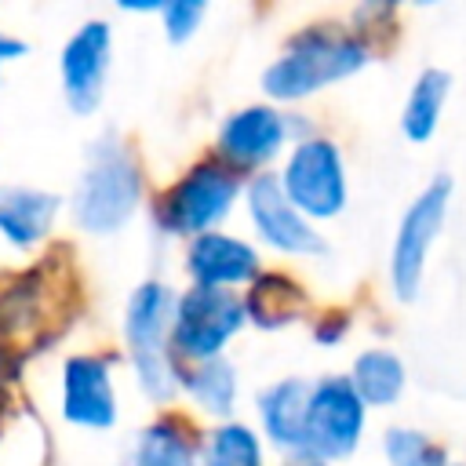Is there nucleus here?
<instances>
[{
  "instance_id": "nucleus-1",
  "label": "nucleus",
  "mask_w": 466,
  "mask_h": 466,
  "mask_svg": "<svg viewBox=\"0 0 466 466\" xmlns=\"http://www.w3.org/2000/svg\"><path fill=\"white\" fill-rule=\"evenodd\" d=\"M142 175L113 135L98 138L73 193V215L87 233H116L138 208Z\"/></svg>"
},
{
  "instance_id": "nucleus-2",
  "label": "nucleus",
  "mask_w": 466,
  "mask_h": 466,
  "mask_svg": "<svg viewBox=\"0 0 466 466\" xmlns=\"http://www.w3.org/2000/svg\"><path fill=\"white\" fill-rule=\"evenodd\" d=\"M364 62H368V51L360 40H353L346 33L313 29V33L295 36L288 55L277 58L262 73V87L277 102H295V98L320 91L324 84H335V80L357 73Z\"/></svg>"
},
{
  "instance_id": "nucleus-3",
  "label": "nucleus",
  "mask_w": 466,
  "mask_h": 466,
  "mask_svg": "<svg viewBox=\"0 0 466 466\" xmlns=\"http://www.w3.org/2000/svg\"><path fill=\"white\" fill-rule=\"evenodd\" d=\"M175 306L178 299L171 295L167 284H142L127 299V317H124V335L131 346V360L138 371V382L149 397H171L175 390V368H171V328H175Z\"/></svg>"
},
{
  "instance_id": "nucleus-4",
  "label": "nucleus",
  "mask_w": 466,
  "mask_h": 466,
  "mask_svg": "<svg viewBox=\"0 0 466 466\" xmlns=\"http://www.w3.org/2000/svg\"><path fill=\"white\" fill-rule=\"evenodd\" d=\"M237 193H240V182L233 167L218 160H204L171 186V193L160 204V222L171 233H197V237L211 233V226L229 215Z\"/></svg>"
},
{
  "instance_id": "nucleus-5",
  "label": "nucleus",
  "mask_w": 466,
  "mask_h": 466,
  "mask_svg": "<svg viewBox=\"0 0 466 466\" xmlns=\"http://www.w3.org/2000/svg\"><path fill=\"white\" fill-rule=\"evenodd\" d=\"M248 309L233 291L193 288L175 306L171 346L189 360H215L218 350L240 331Z\"/></svg>"
},
{
  "instance_id": "nucleus-6",
  "label": "nucleus",
  "mask_w": 466,
  "mask_h": 466,
  "mask_svg": "<svg viewBox=\"0 0 466 466\" xmlns=\"http://www.w3.org/2000/svg\"><path fill=\"white\" fill-rule=\"evenodd\" d=\"M288 200L309 218H331L346 204V175L342 153L328 138H302L280 175Z\"/></svg>"
},
{
  "instance_id": "nucleus-7",
  "label": "nucleus",
  "mask_w": 466,
  "mask_h": 466,
  "mask_svg": "<svg viewBox=\"0 0 466 466\" xmlns=\"http://www.w3.org/2000/svg\"><path fill=\"white\" fill-rule=\"evenodd\" d=\"M364 433V400L350 379H320L309 393L302 451L309 459H342Z\"/></svg>"
},
{
  "instance_id": "nucleus-8",
  "label": "nucleus",
  "mask_w": 466,
  "mask_h": 466,
  "mask_svg": "<svg viewBox=\"0 0 466 466\" xmlns=\"http://www.w3.org/2000/svg\"><path fill=\"white\" fill-rule=\"evenodd\" d=\"M448 200H451V182L441 175L411 200V208L400 218V229H397L393 251H390V280H393V291L400 299H411L419 291L422 266H426V255L441 233Z\"/></svg>"
},
{
  "instance_id": "nucleus-9",
  "label": "nucleus",
  "mask_w": 466,
  "mask_h": 466,
  "mask_svg": "<svg viewBox=\"0 0 466 466\" xmlns=\"http://www.w3.org/2000/svg\"><path fill=\"white\" fill-rule=\"evenodd\" d=\"M248 215L258 237L288 255H317L324 251L320 233L306 222V215L288 200L277 175H255L248 186Z\"/></svg>"
},
{
  "instance_id": "nucleus-10",
  "label": "nucleus",
  "mask_w": 466,
  "mask_h": 466,
  "mask_svg": "<svg viewBox=\"0 0 466 466\" xmlns=\"http://www.w3.org/2000/svg\"><path fill=\"white\" fill-rule=\"evenodd\" d=\"M109 73V25L84 22L62 47V87L73 113H91Z\"/></svg>"
},
{
  "instance_id": "nucleus-11",
  "label": "nucleus",
  "mask_w": 466,
  "mask_h": 466,
  "mask_svg": "<svg viewBox=\"0 0 466 466\" xmlns=\"http://www.w3.org/2000/svg\"><path fill=\"white\" fill-rule=\"evenodd\" d=\"M62 415L87 430H106L116 419V397L109 364L91 353H76L62 368Z\"/></svg>"
},
{
  "instance_id": "nucleus-12",
  "label": "nucleus",
  "mask_w": 466,
  "mask_h": 466,
  "mask_svg": "<svg viewBox=\"0 0 466 466\" xmlns=\"http://www.w3.org/2000/svg\"><path fill=\"white\" fill-rule=\"evenodd\" d=\"M288 138V120L269 106H248L226 116L218 131V149L237 167H255L269 160Z\"/></svg>"
},
{
  "instance_id": "nucleus-13",
  "label": "nucleus",
  "mask_w": 466,
  "mask_h": 466,
  "mask_svg": "<svg viewBox=\"0 0 466 466\" xmlns=\"http://www.w3.org/2000/svg\"><path fill=\"white\" fill-rule=\"evenodd\" d=\"M186 269L197 280V288H226V284L251 280L258 273V255L251 244L211 229L189 240Z\"/></svg>"
},
{
  "instance_id": "nucleus-14",
  "label": "nucleus",
  "mask_w": 466,
  "mask_h": 466,
  "mask_svg": "<svg viewBox=\"0 0 466 466\" xmlns=\"http://www.w3.org/2000/svg\"><path fill=\"white\" fill-rule=\"evenodd\" d=\"M313 386L306 379H284L262 390L258 397V415L277 448L302 451V430H306V408H309Z\"/></svg>"
},
{
  "instance_id": "nucleus-15",
  "label": "nucleus",
  "mask_w": 466,
  "mask_h": 466,
  "mask_svg": "<svg viewBox=\"0 0 466 466\" xmlns=\"http://www.w3.org/2000/svg\"><path fill=\"white\" fill-rule=\"evenodd\" d=\"M55 211H58V200L51 193L25 189V186L0 189V233L15 248H29L40 237H47Z\"/></svg>"
},
{
  "instance_id": "nucleus-16",
  "label": "nucleus",
  "mask_w": 466,
  "mask_h": 466,
  "mask_svg": "<svg viewBox=\"0 0 466 466\" xmlns=\"http://www.w3.org/2000/svg\"><path fill=\"white\" fill-rule=\"evenodd\" d=\"M357 397L364 404H393L404 390V364L397 353L390 350H364L357 360H353V375H350Z\"/></svg>"
},
{
  "instance_id": "nucleus-17",
  "label": "nucleus",
  "mask_w": 466,
  "mask_h": 466,
  "mask_svg": "<svg viewBox=\"0 0 466 466\" xmlns=\"http://www.w3.org/2000/svg\"><path fill=\"white\" fill-rule=\"evenodd\" d=\"M306 306V295L299 284H291L288 277H277V273H266V277H255L248 299H244V309L255 324L262 328H277V324H288L291 317H299Z\"/></svg>"
},
{
  "instance_id": "nucleus-18",
  "label": "nucleus",
  "mask_w": 466,
  "mask_h": 466,
  "mask_svg": "<svg viewBox=\"0 0 466 466\" xmlns=\"http://www.w3.org/2000/svg\"><path fill=\"white\" fill-rule=\"evenodd\" d=\"M448 73L444 69H426L411 95H408V106H404V135L411 142H426L433 131H437V120H441V109H444V98H448Z\"/></svg>"
},
{
  "instance_id": "nucleus-19",
  "label": "nucleus",
  "mask_w": 466,
  "mask_h": 466,
  "mask_svg": "<svg viewBox=\"0 0 466 466\" xmlns=\"http://www.w3.org/2000/svg\"><path fill=\"white\" fill-rule=\"evenodd\" d=\"M131 466H197L193 462V441L171 419L153 422L138 437L135 455H131Z\"/></svg>"
},
{
  "instance_id": "nucleus-20",
  "label": "nucleus",
  "mask_w": 466,
  "mask_h": 466,
  "mask_svg": "<svg viewBox=\"0 0 466 466\" xmlns=\"http://www.w3.org/2000/svg\"><path fill=\"white\" fill-rule=\"evenodd\" d=\"M186 390L193 393V400L211 411V415H229L233 411V397H237V371L226 357L215 360H200V368L186 379Z\"/></svg>"
},
{
  "instance_id": "nucleus-21",
  "label": "nucleus",
  "mask_w": 466,
  "mask_h": 466,
  "mask_svg": "<svg viewBox=\"0 0 466 466\" xmlns=\"http://www.w3.org/2000/svg\"><path fill=\"white\" fill-rule=\"evenodd\" d=\"M204 466H262L255 433L240 422L218 426L204 444Z\"/></svg>"
},
{
  "instance_id": "nucleus-22",
  "label": "nucleus",
  "mask_w": 466,
  "mask_h": 466,
  "mask_svg": "<svg viewBox=\"0 0 466 466\" xmlns=\"http://www.w3.org/2000/svg\"><path fill=\"white\" fill-rule=\"evenodd\" d=\"M382 451H386V462L390 466H448L444 448L433 437H426L419 430H408V426L386 430Z\"/></svg>"
},
{
  "instance_id": "nucleus-23",
  "label": "nucleus",
  "mask_w": 466,
  "mask_h": 466,
  "mask_svg": "<svg viewBox=\"0 0 466 466\" xmlns=\"http://www.w3.org/2000/svg\"><path fill=\"white\" fill-rule=\"evenodd\" d=\"M160 15H164V25H167V36L186 40L197 29V22L204 18V4L200 0H171V4H164Z\"/></svg>"
},
{
  "instance_id": "nucleus-24",
  "label": "nucleus",
  "mask_w": 466,
  "mask_h": 466,
  "mask_svg": "<svg viewBox=\"0 0 466 466\" xmlns=\"http://www.w3.org/2000/svg\"><path fill=\"white\" fill-rule=\"evenodd\" d=\"M15 55H25V44L15 40V36H4V33H0V66H4L7 58H15Z\"/></svg>"
},
{
  "instance_id": "nucleus-25",
  "label": "nucleus",
  "mask_w": 466,
  "mask_h": 466,
  "mask_svg": "<svg viewBox=\"0 0 466 466\" xmlns=\"http://www.w3.org/2000/svg\"><path fill=\"white\" fill-rule=\"evenodd\" d=\"M291 466H324V462H320V459H309V455H306V459H299V462H291Z\"/></svg>"
}]
</instances>
